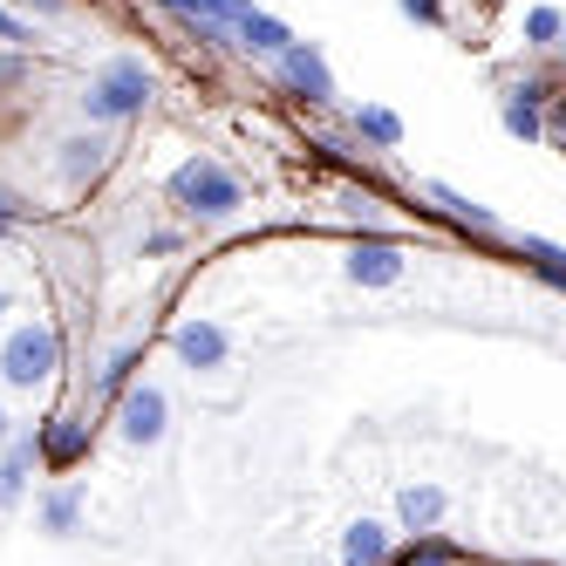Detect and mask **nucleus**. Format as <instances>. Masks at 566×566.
<instances>
[{
  "label": "nucleus",
  "mask_w": 566,
  "mask_h": 566,
  "mask_svg": "<svg viewBox=\"0 0 566 566\" xmlns=\"http://www.w3.org/2000/svg\"><path fill=\"white\" fill-rule=\"evenodd\" d=\"M171 198L177 205H192V212H205V219H225V212H239V177L233 171H219L212 158H192V164H177L171 171Z\"/></svg>",
  "instance_id": "obj_1"
},
{
  "label": "nucleus",
  "mask_w": 566,
  "mask_h": 566,
  "mask_svg": "<svg viewBox=\"0 0 566 566\" xmlns=\"http://www.w3.org/2000/svg\"><path fill=\"white\" fill-rule=\"evenodd\" d=\"M0 436H8V417H0Z\"/></svg>",
  "instance_id": "obj_23"
},
{
  "label": "nucleus",
  "mask_w": 566,
  "mask_h": 566,
  "mask_svg": "<svg viewBox=\"0 0 566 566\" xmlns=\"http://www.w3.org/2000/svg\"><path fill=\"white\" fill-rule=\"evenodd\" d=\"M164 8H177V14H198V0H164Z\"/></svg>",
  "instance_id": "obj_21"
},
{
  "label": "nucleus",
  "mask_w": 566,
  "mask_h": 566,
  "mask_svg": "<svg viewBox=\"0 0 566 566\" xmlns=\"http://www.w3.org/2000/svg\"><path fill=\"white\" fill-rule=\"evenodd\" d=\"M342 553H348V566H376L382 559V526H355Z\"/></svg>",
  "instance_id": "obj_10"
},
{
  "label": "nucleus",
  "mask_w": 566,
  "mask_h": 566,
  "mask_svg": "<svg viewBox=\"0 0 566 566\" xmlns=\"http://www.w3.org/2000/svg\"><path fill=\"white\" fill-rule=\"evenodd\" d=\"M403 512H409V526H430L436 512H444V499H436V492H409V505H403Z\"/></svg>",
  "instance_id": "obj_15"
},
{
  "label": "nucleus",
  "mask_w": 566,
  "mask_h": 566,
  "mask_svg": "<svg viewBox=\"0 0 566 566\" xmlns=\"http://www.w3.org/2000/svg\"><path fill=\"white\" fill-rule=\"evenodd\" d=\"M526 260H539L546 273H559V280H566V253H559V246H546V239H526Z\"/></svg>",
  "instance_id": "obj_16"
},
{
  "label": "nucleus",
  "mask_w": 566,
  "mask_h": 566,
  "mask_svg": "<svg viewBox=\"0 0 566 566\" xmlns=\"http://www.w3.org/2000/svg\"><path fill=\"white\" fill-rule=\"evenodd\" d=\"M123 436L131 444H158L164 436V396L158 390H131V403H123Z\"/></svg>",
  "instance_id": "obj_4"
},
{
  "label": "nucleus",
  "mask_w": 566,
  "mask_h": 566,
  "mask_svg": "<svg viewBox=\"0 0 566 566\" xmlns=\"http://www.w3.org/2000/svg\"><path fill=\"white\" fill-rule=\"evenodd\" d=\"M48 369H56V334H48V328H21L14 342H8V382L35 390Z\"/></svg>",
  "instance_id": "obj_3"
},
{
  "label": "nucleus",
  "mask_w": 566,
  "mask_h": 566,
  "mask_svg": "<svg viewBox=\"0 0 566 566\" xmlns=\"http://www.w3.org/2000/svg\"><path fill=\"white\" fill-rule=\"evenodd\" d=\"M0 35H8V41H35V35H28V28H21V21H14V14H0Z\"/></svg>",
  "instance_id": "obj_19"
},
{
  "label": "nucleus",
  "mask_w": 566,
  "mask_h": 566,
  "mask_svg": "<svg viewBox=\"0 0 566 566\" xmlns=\"http://www.w3.org/2000/svg\"><path fill=\"white\" fill-rule=\"evenodd\" d=\"M403 14H417V21H436V0H403Z\"/></svg>",
  "instance_id": "obj_20"
},
{
  "label": "nucleus",
  "mask_w": 566,
  "mask_h": 566,
  "mask_svg": "<svg viewBox=\"0 0 566 566\" xmlns=\"http://www.w3.org/2000/svg\"><path fill=\"white\" fill-rule=\"evenodd\" d=\"M287 83H294V89H307L315 102H328V96H334V75H328V62L315 56V48H300V41L287 48Z\"/></svg>",
  "instance_id": "obj_6"
},
{
  "label": "nucleus",
  "mask_w": 566,
  "mask_h": 566,
  "mask_svg": "<svg viewBox=\"0 0 566 566\" xmlns=\"http://www.w3.org/2000/svg\"><path fill=\"white\" fill-rule=\"evenodd\" d=\"M239 41H246V48H260V56H287V48H294V35L280 28L273 14H246V21H239Z\"/></svg>",
  "instance_id": "obj_8"
},
{
  "label": "nucleus",
  "mask_w": 566,
  "mask_h": 566,
  "mask_svg": "<svg viewBox=\"0 0 566 566\" xmlns=\"http://www.w3.org/2000/svg\"><path fill=\"white\" fill-rule=\"evenodd\" d=\"M83 102H89V116H96V123L137 116L144 102H150V69H144V62H110V69H102V83H96Z\"/></svg>",
  "instance_id": "obj_2"
},
{
  "label": "nucleus",
  "mask_w": 566,
  "mask_h": 566,
  "mask_svg": "<svg viewBox=\"0 0 566 566\" xmlns=\"http://www.w3.org/2000/svg\"><path fill=\"white\" fill-rule=\"evenodd\" d=\"M539 96H546V89H512L505 96V131L526 137V144L539 137Z\"/></svg>",
  "instance_id": "obj_9"
},
{
  "label": "nucleus",
  "mask_w": 566,
  "mask_h": 566,
  "mask_svg": "<svg viewBox=\"0 0 566 566\" xmlns=\"http://www.w3.org/2000/svg\"><path fill=\"white\" fill-rule=\"evenodd\" d=\"M355 131L376 137V144H396V137H403V123H396L390 110H362V116H355Z\"/></svg>",
  "instance_id": "obj_13"
},
{
  "label": "nucleus",
  "mask_w": 566,
  "mask_h": 566,
  "mask_svg": "<svg viewBox=\"0 0 566 566\" xmlns=\"http://www.w3.org/2000/svg\"><path fill=\"white\" fill-rule=\"evenodd\" d=\"M198 8L205 14H212V21H246L253 8H246V0H198Z\"/></svg>",
  "instance_id": "obj_17"
},
{
  "label": "nucleus",
  "mask_w": 566,
  "mask_h": 566,
  "mask_svg": "<svg viewBox=\"0 0 566 566\" xmlns=\"http://www.w3.org/2000/svg\"><path fill=\"white\" fill-rule=\"evenodd\" d=\"M177 355H185L192 369H219L225 362V334L212 321H185V328H177Z\"/></svg>",
  "instance_id": "obj_5"
},
{
  "label": "nucleus",
  "mask_w": 566,
  "mask_h": 566,
  "mask_svg": "<svg viewBox=\"0 0 566 566\" xmlns=\"http://www.w3.org/2000/svg\"><path fill=\"white\" fill-rule=\"evenodd\" d=\"M62 150H69V158H62L69 177H89V171L102 164V144H96V137H75V144H62Z\"/></svg>",
  "instance_id": "obj_12"
},
{
  "label": "nucleus",
  "mask_w": 566,
  "mask_h": 566,
  "mask_svg": "<svg viewBox=\"0 0 566 566\" xmlns=\"http://www.w3.org/2000/svg\"><path fill=\"white\" fill-rule=\"evenodd\" d=\"M430 198H436V205H451V212H457V219H471V225H484V233H499V219H492V212H484V205H471V198H457L451 185H430Z\"/></svg>",
  "instance_id": "obj_11"
},
{
  "label": "nucleus",
  "mask_w": 566,
  "mask_h": 566,
  "mask_svg": "<svg viewBox=\"0 0 566 566\" xmlns=\"http://www.w3.org/2000/svg\"><path fill=\"white\" fill-rule=\"evenodd\" d=\"M526 35H532V41H553V35H566V21H559L553 8H532V14H526Z\"/></svg>",
  "instance_id": "obj_14"
},
{
  "label": "nucleus",
  "mask_w": 566,
  "mask_h": 566,
  "mask_svg": "<svg viewBox=\"0 0 566 566\" xmlns=\"http://www.w3.org/2000/svg\"><path fill=\"white\" fill-rule=\"evenodd\" d=\"M0 315H8V294H0Z\"/></svg>",
  "instance_id": "obj_22"
},
{
  "label": "nucleus",
  "mask_w": 566,
  "mask_h": 566,
  "mask_svg": "<svg viewBox=\"0 0 566 566\" xmlns=\"http://www.w3.org/2000/svg\"><path fill=\"white\" fill-rule=\"evenodd\" d=\"M83 451V430H56V457H75Z\"/></svg>",
  "instance_id": "obj_18"
},
{
  "label": "nucleus",
  "mask_w": 566,
  "mask_h": 566,
  "mask_svg": "<svg viewBox=\"0 0 566 566\" xmlns=\"http://www.w3.org/2000/svg\"><path fill=\"white\" fill-rule=\"evenodd\" d=\"M348 273H355V280H369V287H390V280L403 273V253H396V246H355Z\"/></svg>",
  "instance_id": "obj_7"
}]
</instances>
